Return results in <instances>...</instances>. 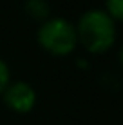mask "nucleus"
Segmentation results:
<instances>
[{
    "mask_svg": "<svg viewBox=\"0 0 123 125\" xmlns=\"http://www.w3.org/2000/svg\"><path fill=\"white\" fill-rule=\"evenodd\" d=\"M78 45L92 54H103L116 44L118 22L103 7H91L83 11L74 22Z\"/></svg>",
    "mask_w": 123,
    "mask_h": 125,
    "instance_id": "obj_1",
    "label": "nucleus"
},
{
    "mask_svg": "<svg viewBox=\"0 0 123 125\" xmlns=\"http://www.w3.org/2000/svg\"><path fill=\"white\" fill-rule=\"evenodd\" d=\"M36 42L45 53L53 56H67L74 53L78 47L74 22L63 16H53L38 24L36 29Z\"/></svg>",
    "mask_w": 123,
    "mask_h": 125,
    "instance_id": "obj_2",
    "label": "nucleus"
},
{
    "mask_svg": "<svg viewBox=\"0 0 123 125\" xmlns=\"http://www.w3.org/2000/svg\"><path fill=\"white\" fill-rule=\"evenodd\" d=\"M0 98L6 103L7 109L16 114L31 113L38 102L36 89L25 80H11Z\"/></svg>",
    "mask_w": 123,
    "mask_h": 125,
    "instance_id": "obj_3",
    "label": "nucleus"
},
{
    "mask_svg": "<svg viewBox=\"0 0 123 125\" xmlns=\"http://www.w3.org/2000/svg\"><path fill=\"white\" fill-rule=\"evenodd\" d=\"M24 11L31 20L42 24L51 16V4L47 0H25L24 2Z\"/></svg>",
    "mask_w": 123,
    "mask_h": 125,
    "instance_id": "obj_4",
    "label": "nucleus"
},
{
    "mask_svg": "<svg viewBox=\"0 0 123 125\" xmlns=\"http://www.w3.org/2000/svg\"><path fill=\"white\" fill-rule=\"evenodd\" d=\"M103 9L107 11L118 24L121 22V18H123V0H105Z\"/></svg>",
    "mask_w": 123,
    "mask_h": 125,
    "instance_id": "obj_5",
    "label": "nucleus"
},
{
    "mask_svg": "<svg viewBox=\"0 0 123 125\" xmlns=\"http://www.w3.org/2000/svg\"><path fill=\"white\" fill-rule=\"evenodd\" d=\"M9 82H11V69L6 60L0 58V96L6 91V87L9 85Z\"/></svg>",
    "mask_w": 123,
    "mask_h": 125,
    "instance_id": "obj_6",
    "label": "nucleus"
}]
</instances>
